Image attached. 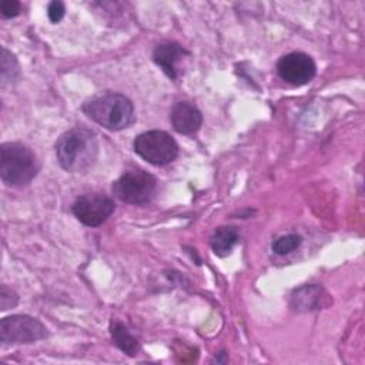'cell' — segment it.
<instances>
[{"label":"cell","instance_id":"obj_10","mask_svg":"<svg viewBox=\"0 0 365 365\" xmlns=\"http://www.w3.org/2000/svg\"><path fill=\"white\" fill-rule=\"evenodd\" d=\"M174 130L180 134H194L202 124L201 111L188 101H178L170 113Z\"/></svg>","mask_w":365,"mask_h":365},{"label":"cell","instance_id":"obj_5","mask_svg":"<svg viewBox=\"0 0 365 365\" xmlns=\"http://www.w3.org/2000/svg\"><path fill=\"white\" fill-rule=\"evenodd\" d=\"M113 194L128 204L141 205L148 201L155 194L157 180L153 174L144 170H133L124 173L120 178L113 182Z\"/></svg>","mask_w":365,"mask_h":365},{"label":"cell","instance_id":"obj_8","mask_svg":"<svg viewBox=\"0 0 365 365\" xmlns=\"http://www.w3.org/2000/svg\"><path fill=\"white\" fill-rule=\"evenodd\" d=\"M278 76L292 86H304L317 74V64L311 56L292 51L282 56L277 63Z\"/></svg>","mask_w":365,"mask_h":365},{"label":"cell","instance_id":"obj_17","mask_svg":"<svg viewBox=\"0 0 365 365\" xmlns=\"http://www.w3.org/2000/svg\"><path fill=\"white\" fill-rule=\"evenodd\" d=\"M64 13H66V7L63 1H57V0L51 1L47 7V16L51 23H58L64 17Z\"/></svg>","mask_w":365,"mask_h":365},{"label":"cell","instance_id":"obj_16","mask_svg":"<svg viewBox=\"0 0 365 365\" xmlns=\"http://www.w3.org/2000/svg\"><path fill=\"white\" fill-rule=\"evenodd\" d=\"M19 302V297L17 294L7 288L6 285H1V292H0V307H1V311H6L9 308H13L16 307Z\"/></svg>","mask_w":365,"mask_h":365},{"label":"cell","instance_id":"obj_6","mask_svg":"<svg viewBox=\"0 0 365 365\" xmlns=\"http://www.w3.org/2000/svg\"><path fill=\"white\" fill-rule=\"evenodd\" d=\"M47 328L30 315H11L0 321L3 344H30L47 336Z\"/></svg>","mask_w":365,"mask_h":365},{"label":"cell","instance_id":"obj_13","mask_svg":"<svg viewBox=\"0 0 365 365\" xmlns=\"http://www.w3.org/2000/svg\"><path fill=\"white\" fill-rule=\"evenodd\" d=\"M321 288L317 285H305L292 295V307L298 311H309L317 307L319 301Z\"/></svg>","mask_w":365,"mask_h":365},{"label":"cell","instance_id":"obj_2","mask_svg":"<svg viewBox=\"0 0 365 365\" xmlns=\"http://www.w3.org/2000/svg\"><path fill=\"white\" fill-rule=\"evenodd\" d=\"M81 110L90 120L110 131L124 130L134 121V106L120 93L93 97L83 104Z\"/></svg>","mask_w":365,"mask_h":365},{"label":"cell","instance_id":"obj_1","mask_svg":"<svg viewBox=\"0 0 365 365\" xmlns=\"http://www.w3.org/2000/svg\"><path fill=\"white\" fill-rule=\"evenodd\" d=\"M56 155L58 164L66 171L84 173L91 168L97 160V137L88 128H71L57 140Z\"/></svg>","mask_w":365,"mask_h":365},{"label":"cell","instance_id":"obj_15","mask_svg":"<svg viewBox=\"0 0 365 365\" xmlns=\"http://www.w3.org/2000/svg\"><path fill=\"white\" fill-rule=\"evenodd\" d=\"M301 242H302L301 235L287 234V235H282V237L277 238L272 242V251L278 255H285V254H289V252L295 251L301 245Z\"/></svg>","mask_w":365,"mask_h":365},{"label":"cell","instance_id":"obj_4","mask_svg":"<svg viewBox=\"0 0 365 365\" xmlns=\"http://www.w3.org/2000/svg\"><path fill=\"white\" fill-rule=\"evenodd\" d=\"M134 151L153 165H167L178 155L177 141L163 130H150L138 134L133 143Z\"/></svg>","mask_w":365,"mask_h":365},{"label":"cell","instance_id":"obj_12","mask_svg":"<svg viewBox=\"0 0 365 365\" xmlns=\"http://www.w3.org/2000/svg\"><path fill=\"white\" fill-rule=\"evenodd\" d=\"M110 332H111V338H113L114 344L123 352H125L130 356H134L138 352V349H140L138 341L135 336H133L130 334V331L127 329V327L124 324H121L118 321H113L110 325Z\"/></svg>","mask_w":365,"mask_h":365},{"label":"cell","instance_id":"obj_3","mask_svg":"<svg viewBox=\"0 0 365 365\" xmlns=\"http://www.w3.org/2000/svg\"><path fill=\"white\" fill-rule=\"evenodd\" d=\"M40 171L37 155L21 143H4L0 147V175L11 187L27 185Z\"/></svg>","mask_w":365,"mask_h":365},{"label":"cell","instance_id":"obj_14","mask_svg":"<svg viewBox=\"0 0 365 365\" xmlns=\"http://www.w3.org/2000/svg\"><path fill=\"white\" fill-rule=\"evenodd\" d=\"M19 77V64L14 56L7 51L4 47L1 48V86L6 83H11Z\"/></svg>","mask_w":365,"mask_h":365},{"label":"cell","instance_id":"obj_7","mask_svg":"<svg viewBox=\"0 0 365 365\" xmlns=\"http://www.w3.org/2000/svg\"><path fill=\"white\" fill-rule=\"evenodd\" d=\"M114 201L100 192L84 194L71 205L74 217L87 227L101 225L114 212Z\"/></svg>","mask_w":365,"mask_h":365},{"label":"cell","instance_id":"obj_9","mask_svg":"<svg viewBox=\"0 0 365 365\" xmlns=\"http://www.w3.org/2000/svg\"><path fill=\"white\" fill-rule=\"evenodd\" d=\"M190 56V51L185 50L181 44L174 41H164L155 46L153 51L154 63L171 78L177 80L181 74L180 63Z\"/></svg>","mask_w":365,"mask_h":365},{"label":"cell","instance_id":"obj_11","mask_svg":"<svg viewBox=\"0 0 365 365\" xmlns=\"http://www.w3.org/2000/svg\"><path fill=\"white\" fill-rule=\"evenodd\" d=\"M240 241V234L235 227H218L210 240L211 248L215 255L224 258L231 254L232 248Z\"/></svg>","mask_w":365,"mask_h":365},{"label":"cell","instance_id":"obj_18","mask_svg":"<svg viewBox=\"0 0 365 365\" xmlns=\"http://www.w3.org/2000/svg\"><path fill=\"white\" fill-rule=\"evenodd\" d=\"M1 16L6 19H11L20 14V3L16 0H3L0 4Z\"/></svg>","mask_w":365,"mask_h":365}]
</instances>
